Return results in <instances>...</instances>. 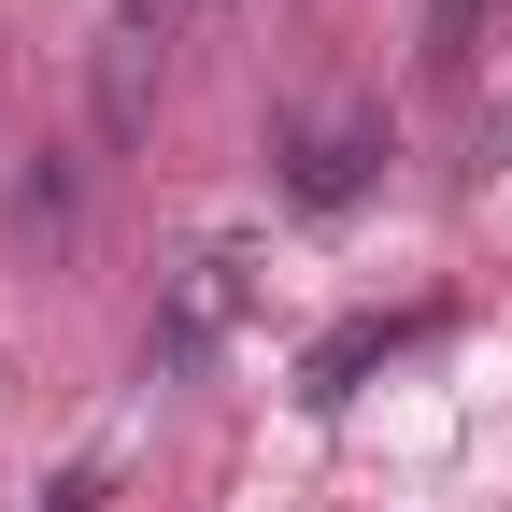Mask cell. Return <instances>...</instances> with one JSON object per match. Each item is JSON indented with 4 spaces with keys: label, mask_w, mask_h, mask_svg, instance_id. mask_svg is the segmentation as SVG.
I'll return each mask as SVG.
<instances>
[{
    "label": "cell",
    "mask_w": 512,
    "mask_h": 512,
    "mask_svg": "<svg viewBox=\"0 0 512 512\" xmlns=\"http://www.w3.org/2000/svg\"><path fill=\"white\" fill-rule=\"evenodd\" d=\"M370 157H384L370 114H299V128H285V200H299V214H342L356 185H370Z\"/></svg>",
    "instance_id": "cell-3"
},
{
    "label": "cell",
    "mask_w": 512,
    "mask_h": 512,
    "mask_svg": "<svg viewBox=\"0 0 512 512\" xmlns=\"http://www.w3.org/2000/svg\"><path fill=\"white\" fill-rule=\"evenodd\" d=\"M72 214H86V171H72V157H43V171L15 185V228H43V242H72Z\"/></svg>",
    "instance_id": "cell-4"
},
{
    "label": "cell",
    "mask_w": 512,
    "mask_h": 512,
    "mask_svg": "<svg viewBox=\"0 0 512 512\" xmlns=\"http://www.w3.org/2000/svg\"><path fill=\"white\" fill-rule=\"evenodd\" d=\"M484 15H498V0H427V72H441V86L484 57Z\"/></svg>",
    "instance_id": "cell-5"
},
{
    "label": "cell",
    "mask_w": 512,
    "mask_h": 512,
    "mask_svg": "<svg viewBox=\"0 0 512 512\" xmlns=\"http://www.w3.org/2000/svg\"><path fill=\"white\" fill-rule=\"evenodd\" d=\"M86 498H100V470H72V484H57V498H43V512H86Z\"/></svg>",
    "instance_id": "cell-6"
},
{
    "label": "cell",
    "mask_w": 512,
    "mask_h": 512,
    "mask_svg": "<svg viewBox=\"0 0 512 512\" xmlns=\"http://www.w3.org/2000/svg\"><path fill=\"white\" fill-rule=\"evenodd\" d=\"M242 299H256V242H200V256H185V271H171V299H157V370H200L228 328H242Z\"/></svg>",
    "instance_id": "cell-1"
},
{
    "label": "cell",
    "mask_w": 512,
    "mask_h": 512,
    "mask_svg": "<svg viewBox=\"0 0 512 512\" xmlns=\"http://www.w3.org/2000/svg\"><path fill=\"white\" fill-rule=\"evenodd\" d=\"M171 43H185V0H114V15H100V143H128V128L157 114Z\"/></svg>",
    "instance_id": "cell-2"
}]
</instances>
